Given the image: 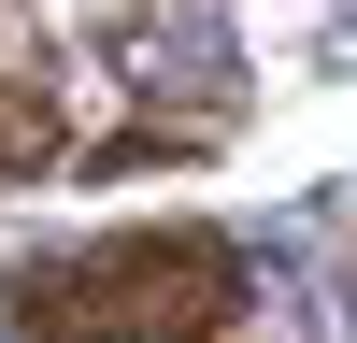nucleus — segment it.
<instances>
[{
	"mask_svg": "<svg viewBox=\"0 0 357 343\" xmlns=\"http://www.w3.org/2000/svg\"><path fill=\"white\" fill-rule=\"evenodd\" d=\"M243 300H257V272L215 229H114V243L29 257L0 314L29 343H215V329H243Z\"/></svg>",
	"mask_w": 357,
	"mask_h": 343,
	"instance_id": "obj_1",
	"label": "nucleus"
},
{
	"mask_svg": "<svg viewBox=\"0 0 357 343\" xmlns=\"http://www.w3.org/2000/svg\"><path fill=\"white\" fill-rule=\"evenodd\" d=\"M57 158H72V114L29 72H0V186H29V172H57Z\"/></svg>",
	"mask_w": 357,
	"mask_h": 343,
	"instance_id": "obj_2",
	"label": "nucleus"
}]
</instances>
